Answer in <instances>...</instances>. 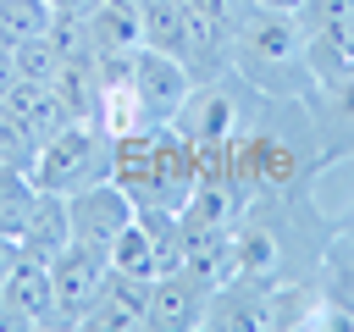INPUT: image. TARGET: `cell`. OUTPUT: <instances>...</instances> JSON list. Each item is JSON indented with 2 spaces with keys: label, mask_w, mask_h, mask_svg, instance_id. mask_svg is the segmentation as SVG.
Segmentation results:
<instances>
[{
  "label": "cell",
  "mask_w": 354,
  "mask_h": 332,
  "mask_svg": "<svg viewBox=\"0 0 354 332\" xmlns=\"http://www.w3.org/2000/svg\"><path fill=\"white\" fill-rule=\"evenodd\" d=\"M0 105H11V111H17L39 138H55V133L72 122V116H66V105H61V94H55L50 83H33V77H17V83H11V94H6Z\"/></svg>",
  "instance_id": "obj_11"
},
{
  "label": "cell",
  "mask_w": 354,
  "mask_h": 332,
  "mask_svg": "<svg viewBox=\"0 0 354 332\" xmlns=\"http://www.w3.org/2000/svg\"><path fill=\"white\" fill-rule=\"evenodd\" d=\"M188 6H199V11L210 17V22H221V28L232 33V28H238V22L249 17V6H254V0H188Z\"/></svg>",
  "instance_id": "obj_20"
},
{
  "label": "cell",
  "mask_w": 354,
  "mask_h": 332,
  "mask_svg": "<svg viewBox=\"0 0 354 332\" xmlns=\"http://www.w3.org/2000/svg\"><path fill=\"white\" fill-rule=\"evenodd\" d=\"M39 149H44V138L11 111V105H0V160L6 166H22V172H33V160H39Z\"/></svg>",
  "instance_id": "obj_17"
},
{
  "label": "cell",
  "mask_w": 354,
  "mask_h": 332,
  "mask_svg": "<svg viewBox=\"0 0 354 332\" xmlns=\"http://www.w3.org/2000/svg\"><path fill=\"white\" fill-rule=\"evenodd\" d=\"M0 326H50L55 321V293H50V266L33 255H17V266L0 282Z\"/></svg>",
  "instance_id": "obj_6"
},
{
  "label": "cell",
  "mask_w": 354,
  "mask_h": 332,
  "mask_svg": "<svg viewBox=\"0 0 354 332\" xmlns=\"http://www.w3.org/2000/svg\"><path fill=\"white\" fill-rule=\"evenodd\" d=\"M232 72L249 77L254 89L266 94H310L315 89V72H310V39H304V22L288 17V11H266V6H249V17L232 28Z\"/></svg>",
  "instance_id": "obj_1"
},
{
  "label": "cell",
  "mask_w": 354,
  "mask_h": 332,
  "mask_svg": "<svg viewBox=\"0 0 354 332\" xmlns=\"http://www.w3.org/2000/svg\"><path fill=\"white\" fill-rule=\"evenodd\" d=\"M55 17H94L100 11V0H44Z\"/></svg>",
  "instance_id": "obj_21"
},
{
  "label": "cell",
  "mask_w": 354,
  "mask_h": 332,
  "mask_svg": "<svg viewBox=\"0 0 354 332\" xmlns=\"http://www.w3.org/2000/svg\"><path fill=\"white\" fill-rule=\"evenodd\" d=\"M100 6H116V11H133L138 17V0H100Z\"/></svg>",
  "instance_id": "obj_25"
},
{
  "label": "cell",
  "mask_w": 354,
  "mask_h": 332,
  "mask_svg": "<svg viewBox=\"0 0 354 332\" xmlns=\"http://www.w3.org/2000/svg\"><path fill=\"white\" fill-rule=\"evenodd\" d=\"M205 315H210V293H205L188 271H160V277H149L144 326H155V332H194V326H205Z\"/></svg>",
  "instance_id": "obj_7"
},
{
  "label": "cell",
  "mask_w": 354,
  "mask_h": 332,
  "mask_svg": "<svg viewBox=\"0 0 354 332\" xmlns=\"http://www.w3.org/2000/svg\"><path fill=\"white\" fill-rule=\"evenodd\" d=\"M105 255H111V271H133V277H155V271H160L155 232H149L138 216H133V221H127V227L111 238V249H105Z\"/></svg>",
  "instance_id": "obj_12"
},
{
  "label": "cell",
  "mask_w": 354,
  "mask_h": 332,
  "mask_svg": "<svg viewBox=\"0 0 354 332\" xmlns=\"http://www.w3.org/2000/svg\"><path fill=\"white\" fill-rule=\"evenodd\" d=\"M11 83H17V55H11L6 44H0V100L11 94Z\"/></svg>",
  "instance_id": "obj_22"
},
{
  "label": "cell",
  "mask_w": 354,
  "mask_h": 332,
  "mask_svg": "<svg viewBox=\"0 0 354 332\" xmlns=\"http://www.w3.org/2000/svg\"><path fill=\"white\" fill-rule=\"evenodd\" d=\"M310 310L315 299L304 288H277L260 299V326H310Z\"/></svg>",
  "instance_id": "obj_18"
},
{
  "label": "cell",
  "mask_w": 354,
  "mask_h": 332,
  "mask_svg": "<svg viewBox=\"0 0 354 332\" xmlns=\"http://www.w3.org/2000/svg\"><path fill=\"white\" fill-rule=\"evenodd\" d=\"M127 83H133V94H138L144 122H177V111L188 105V94H194V83H199V77L188 72V61H177V55H166V50L138 44Z\"/></svg>",
  "instance_id": "obj_4"
},
{
  "label": "cell",
  "mask_w": 354,
  "mask_h": 332,
  "mask_svg": "<svg viewBox=\"0 0 354 332\" xmlns=\"http://www.w3.org/2000/svg\"><path fill=\"white\" fill-rule=\"evenodd\" d=\"M177 127H183L188 144H232L238 138V105H232V94L216 77L210 83H194L188 105L177 111Z\"/></svg>",
  "instance_id": "obj_9"
},
{
  "label": "cell",
  "mask_w": 354,
  "mask_h": 332,
  "mask_svg": "<svg viewBox=\"0 0 354 332\" xmlns=\"http://www.w3.org/2000/svg\"><path fill=\"white\" fill-rule=\"evenodd\" d=\"M254 6H266V11H288V17L304 11V0H254Z\"/></svg>",
  "instance_id": "obj_24"
},
{
  "label": "cell",
  "mask_w": 354,
  "mask_h": 332,
  "mask_svg": "<svg viewBox=\"0 0 354 332\" xmlns=\"http://www.w3.org/2000/svg\"><path fill=\"white\" fill-rule=\"evenodd\" d=\"M321 299L354 315V232L326 243V255H321Z\"/></svg>",
  "instance_id": "obj_13"
},
{
  "label": "cell",
  "mask_w": 354,
  "mask_h": 332,
  "mask_svg": "<svg viewBox=\"0 0 354 332\" xmlns=\"http://www.w3.org/2000/svg\"><path fill=\"white\" fill-rule=\"evenodd\" d=\"M17 243H22V255H33V260L50 266V260L72 243V210H66V194L39 188V199H33V210H28L22 232H17Z\"/></svg>",
  "instance_id": "obj_10"
},
{
  "label": "cell",
  "mask_w": 354,
  "mask_h": 332,
  "mask_svg": "<svg viewBox=\"0 0 354 332\" xmlns=\"http://www.w3.org/2000/svg\"><path fill=\"white\" fill-rule=\"evenodd\" d=\"M144 310H149V277L105 271L83 326H94V332H133V326H144Z\"/></svg>",
  "instance_id": "obj_8"
},
{
  "label": "cell",
  "mask_w": 354,
  "mask_h": 332,
  "mask_svg": "<svg viewBox=\"0 0 354 332\" xmlns=\"http://www.w3.org/2000/svg\"><path fill=\"white\" fill-rule=\"evenodd\" d=\"M50 22H55V11H50L44 0H0V44H6V50L50 33Z\"/></svg>",
  "instance_id": "obj_14"
},
{
  "label": "cell",
  "mask_w": 354,
  "mask_h": 332,
  "mask_svg": "<svg viewBox=\"0 0 354 332\" xmlns=\"http://www.w3.org/2000/svg\"><path fill=\"white\" fill-rule=\"evenodd\" d=\"M17 255H22V243H17V238H6V232H0V282H6V271H11V266H17Z\"/></svg>",
  "instance_id": "obj_23"
},
{
  "label": "cell",
  "mask_w": 354,
  "mask_h": 332,
  "mask_svg": "<svg viewBox=\"0 0 354 332\" xmlns=\"http://www.w3.org/2000/svg\"><path fill=\"white\" fill-rule=\"evenodd\" d=\"M105 271H111V255H105L100 243L72 238V243L50 260V293H55V321H50V326H83V315H88Z\"/></svg>",
  "instance_id": "obj_3"
},
{
  "label": "cell",
  "mask_w": 354,
  "mask_h": 332,
  "mask_svg": "<svg viewBox=\"0 0 354 332\" xmlns=\"http://www.w3.org/2000/svg\"><path fill=\"white\" fill-rule=\"evenodd\" d=\"M33 199H39V183H33L22 166H6V160H0V232H6V238L22 232Z\"/></svg>",
  "instance_id": "obj_15"
},
{
  "label": "cell",
  "mask_w": 354,
  "mask_h": 332,
  "mask_svg": "<svg viewBox=\"0 0 354 332\" xmlns=\"http://www.w3.org/2000/svg\"><path fill=\"white\" fill-rule=\"evenodd\" d=\"M348 232H354V227H348Z\"/></svg>",
  "instance_id": "obj_26"
},
{
  "label": "cell",
  "mask_w": 354,
  "mask_h": 332,
  "mask_svg": "<svg viewBox=\"0 0 354 332\" xmlns=\"http://www.w3.org/2000/svg\"><path fill=\"white\" fill-rule=\"evenodd\" d=\"M66 210H72V238L100 243V249H111V238L138 216L133 194H127L116 177H105V183H88V188L66 194Z\"/></svg>",
  "instance_id": "obj_5"
},
{
  "label": "cell",
  "mask_w": 354,
  "mask_h": 332,
  "mask_svg": "<svg viewBox=\"0 0 354 332\" xmlns=\"http://www.w3.org/2000/svg\"><path fill=\"white\" fill-rule=\"evenodd\" d=\"M111 160H116V138L100 122H66L55 138H44V149H39L28 177L39 188H50V194H77L88 183H105Z\"/></svg>",
  "instance_id": "obj_2"
},
{
  "label": "cell",
  "mask_w": 354,
  "mask_h": 332,
  "mask_svg": "<svg viewBox=\"0 0 354 332\" xmlns=\"http://www.w3.org/2000/svg\"><path fill=\"white\" fill-rule=\"evenodd\" d=\"M232 255H238V277L266 282V277L277 271V238H271L260 221H249V227L232 232Z\"/></svg>",
  "instance_id": "obj_16"
},
{
  "label": "cell",
  "mask_w": 354,
  "mask_h": 332,
  "mask_svg": "<svg viewBox=\"0 0 354 332\" xmlns=\"http://www.w3.org/2000/svg\"><path fill=\"white\" fill-rule=\"evenodd\" d=\"M11 55H17V77H33V83H50V77L61 72V55H55V44H50V33H39V39H28V44H17Z\"/></svg>",
  "instance_id": "obj_19"
}]
</instances>
